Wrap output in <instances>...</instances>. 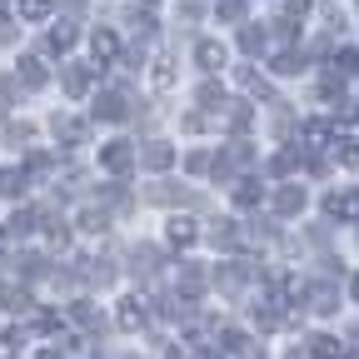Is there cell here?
Listing matches in <instances>:
<instances>
[{
  "label": "cell",
  "instance_id": "cell-20",
  "mask_svg": "<svg viewBox=\"0 0 359 359\" xmlns=\"http://www.w3.org/2000/svg\"><path fill=\"white\" fill-rule=\"evenodd\" d=\"M180 285H185V294H200V285H205V269L185 264V269H180Z\"/></svg>",
  "mask_w": 359,
  "mask_h": 359
},
{
  "label": "cell",
  "instance_id": "cell-34",
  "mask_svg": "<svg viewBox=\"0 0 359 359\" xmlns=\"http://www.w3.org/2000/svg\"><path fill=\"white\" fill-rule=\"evenodd\" d=\"M285 11H290L294 20H304V11H309V0H290V6H285Z\"/></svg>",
  "mask_w": 359,
  "mask_h": 359
},
{
  "label": "cell",
  "instance_id": "cell-25",
  "mask_svg": "<svg viewBox=\"0 0 359 359\" xmlns=\"http://www.w3.org/2000/svg\"><path fill=\"white\" fill-rule=\"evenodd\" d=\"M354 70H359V55L354 50H339L334 55V75H354Z\"/></svg>",
  "mask_w": 359,
  "mask_h": 359
},
{
  "label": "cell",
  "instance_id": "cell-35",
  "mask_svg": "<svg viewBox=\"0 0 359 359\" xmlns=\"http://www.w3.org/2000/svg\"><path fill=\"white\" fill-rule=\"evenodd\" d=\"M40 359H65V349H45V354H40Z\"/></svg>",
  "mask_w": 359,
  "mask_h": 359
},
{
  "label": "cell",
  "instance_id": "cell-8",
  "mask_svg": "<svg viewBox=\"0 0 359 359\" xmlns=\"http://www.w3.org/2000/svg\"><path fill=\"white\" fill-rule=\"evenodd\" d=\"M339 354H344V344L334 334H314L309 339V359H339Z\"/></svg>",
  "mask_w": 359,
  "mask_h": 359
},
{
  "label": "cell",
  "instance_id": "cell-10",
  "mask_svg": "<svg viewBox=\"0 0 359 359\" xmlns=\"http://www.w3.org/2000/svg\"><path fill=\"white\" fill-rule=\"evenodd\" d=\"M65 95H75V100L90 95V70H85V65H70V70H65Z\"/></svg>",
  "mask_w": 359,
  "mask_h": 359
},
{
  "label": "cell",
  "instance_id": "cell-14",
  "mask_svg": "<svg viewBox=\"0 0 359 359\" xmlns=\"http://www.w3.org/2000/svg\"><path fill=\"white\" fill-rule=\"evenodd\" d=\"M20 80H25V90H40V85H45V65H40L35 55H25V60H20Z\"/></svg>",
  "mask_w": 359,
  "mask_h": 359
},
{
  "label": "cell",
  "instance_id": "cell-4",
  "mask_svg": "<svg viewBox=\"0 0 359 359\" xmlns=\"http://www.w3.org/2000/svg\"><path fill=\"white\" fill-rule=\"evenodd\" d=\"M325 210H330L334 219H359V190H354V195H330Z\"/></svg>",
  "mask_w": 359,
  "mask_h": 359
},
{
  "label": "cell",
  "instance_id": "cell-12",
  "mask_svg": "<svg viewBox=\"0 0 359 359\" xmlns=\"http://www.w3.org/2000/svg\"><path fill=\"white\" fill-rule=\"evenodd\" d=\"M195 235H200L195 219H180V215L170 219V245H195Z\"/></svg>",
  "mask_w": 359,
  "mask_h": 359
},
{
  "label": "cell",
  "instance_id": "cell-37",
  "mask_svg": "<svg viewBox=\"0 0 359 359\" xmlns=\"http://www.w3.org/2000/svg\"><path fill=\"white\" fill-rule=\"evenodd\" d=\"M0 6H6V0H0Z\"/></svg>",
  "mask_w": 359,
  "mask_h": 359
},
{
  "label": "cell",
  "instance_id": "cell-33",
  "mask_svg": "<svg viewBox=\"0 0 359 359\" xmlns=\"http://www.w3.org/2000/svg\"><path fill=\"white\" fill-rule=\"evenodd\" d=\"M275 70H280V75H294V70H299V55H280Z\"/></svg>",
  "mask_w": 359,
  "mask_h": 359
},
{
  "label": "cell",
  "instance_id": "cell-13",
  "mask_svg": "<svg viewBox=\"0 0 359 359\" xmlns=\"http://www.w3.org/2000/svg\"><path fill=\"white\" fill-rule=\"evenodd\" d=\"M0 299H6V309H30V290L25 285H0Z\"/></svg>",
  "mask_w": 359,
  "mask_h": 359
},
{
  "label": "cell",
  "instance_id": "cell-7",
  "mask_svg": "<svg viewBox=\"0 0 359 359\" xmlns=\"http://www.w3.org/2000/svg\"><path fill=\"white\" fill-rule=\"evenodd\" d=\"M55 140H65V145H85V125L70 120V115H55Z\"/></svg>",
  "mask_w": 359,
  "mask_h": 359
},
{
  "label": "cell",
  "instance_id": "cell-19",
  "mask_svg": "<svg viewBox=\"0 0 359 359\" xmlns=\"http://www.w3.org/2000/svg\"><path fill=\"white\" fill-rule=\"evenodd\" d=\"M259 200H264V190L255 185V180H245V185L235 190V205H245V210H250V205H259Z\"/></svg>",
  "mask_w": 359,
  "mask_h": 359
},
{
  "label": "cell",
  "instance_id": "cell-28",
  "mask_svg": "<svg viewBox=\"0 0 359 359\" xmlns=\"http://www.w3.org/2000/svg\"><path fill=\"white\" fill-rule=\"evenodd\" d=\"M80 230H90V235H100V230H105V215H95V210H85V215H80Z\"/></svg>",
  "mask_w": 359,
  "mask_h": 359
},
{
  "label": "cell",
  "instance_id": "cell-2",
  "mask_svg": "<svg viewBox=\"0 0 359 359\" xmlns=\"http://www.w3.org/2000/svg\"><path fill=\"white\" fill-rule=\"evenodd\" d=\"M90 50H95V65H110L120 55V35L115 30H95L90 35Z\"/></svg>",
  "mask_w": 359,
  "mask_h": 359
},
{
  "label": "cell",
  "instance_id": "cell-18",
  "mask_svg": "<svg viewBox=\"0 0 359 359\" xmlns=\"http://www.w3.org/2000/svg\"><path fill=\"white\" fill-rule=\"evenodd\" d=\"M50 15V0H20V20H45Z\"/></svg>",
  "mask_w": 359,
  "mask_h": 359
},
{
  "label": "cell",
  "instance_id": "cell-5",
  "mask_svg": "<svg viewBox=\"0 0 359 359\" xmlns=\"http://www.w3.org/2000/svg\"><path fill=\"white\" fill-rule=\"evenodd\" d=\"M145 320H150L145 299H125V304H120V330H140Z\"/></svg>",
  "mask_w": 359,
  "mask_h": 359
},
{
  "label": "cell",
  "instance_id": "cell-17",
  "mask_svg": "<svg viewBox=\"0 0 359 359\" xmlns=\"http://www.w3.org/2000/svg\"><path fill=\"white\" fill-rule=\"evenodd\" d=\"M70 45H75V25H65V20H60V25L50 30V50H70Z\"/></svg>",
  "mask_w": 359,
  "mask_h": 359
},
{
  "label": "cell",
  "instance_id": "cell-24",
  "mask_svg": "<svg viewBox=\"0 0 359 359\" xmlns=\"http://www.w3.org/2000/svg\"><path fill=\"white\" fill-rule=\"evenodd\" d=\"M70 314H75V325H85V330H100V314L90 309V304H75Z\"/></svg>",
  "mask_w": 359,
  "mask_h": 359
},
{
  "label": "cell",
  "instance_id": "cell-3",
  "mask_svg": "<svg viewBox=\"0 0 359 359\" xmlns=\"http://www.w3.org/2000/svg\"><path fill=\"white\" fill-rule=\"evenodd\" d=\"M195 60H200V70H224V45L219 40H200L195 45Z\"/></svg>",
  "mask_w": 359,
  "mask_h": 359
},
{
  "label": "cell",
  "instance_id": "cell-1",
  "mask_svg": "<svg viewBox=\"0 0 359 359\" xmlns=\"http://www.w3.org/2000/svg\"><path fill=\"white\" fill-rule=\"evenodd\" d=\"M100 165H105V170H110V175H125V170H130V165H135V150H130V145H125V140H110V145H105V150H100Z\"/></svg>",
  "mask_w": 359,
  "mask_h": 359
},
{
  "label": "cell",
  "instance_id": "cell-16",
  "mask_svg": "<svg viewBox=\"0 0 359 359\" xmlns=\"http://www.w3.org/2000/svg\"><path fill=\"white\" fill-rule=\"evenodd\" d=\"M219 344H224V354H230V359H245V354H250V339H245L240 330H224Z\"/></svg>",
  "mask_w": 359,
  "mask_h": 359
},
{
  "label": "cell",
  "instance_id": "cell-11",
  "mask_svg": "<svg viewBox=\"0 0 359 359\" xmlns=\"http://www.w3.org/2000/svg\"><path fill=\"white\" fill-rule=\"evenodd\" d=\"M309 299H314V309H320V314H334V309H339V290H334V285H314Z\"/></svg>",
  "mask_w": 359,
  "mask_h": 359
},
{
  "label": "cell",
  "instance_id": "cell-29",
  "mask_svg": "<svg viewBox=\"0 0 359 359\" xmlns=\"http://www.w3.org/2000/svg\"><path fill=\"white\" fill-rule=\"evenodd\" d=\"M219 15L224 20H240L245 15V0H219Z\"/></svg>",
  "mask_w": 359,
  "mask_h": 359
},
{
  "label": "cell",
  "instance_id": "cell-32",
  "mask_svg": "<svg viewBox=\"0 0 359 359\" xmlns=\"http://www.w3.org/2000/svg\"><path fill=\"white\" fill-rule=\"evenodd\" d=\"M155 85H160V90H170V85H175V70H170V65H165V60H160V65H155Z\"/></svg>",
  "mask_w": 359,
  "mask_h": 359
},
{
  "label": "cell",
  "instance_id": "cell-26",
  "mask_svg": "<svg viewBox=\"0 0 359 359\" xmlns=\"http://www.w3.org/2000/svg\"><path fill=\"white\" fill-rule=\"evenodd\" d=\"M15 354H20V334L6 330V334H0V359H15Z\"/></svg>",
  "mask_w": 359,
  "mask_h": 359
},
{
  "label": "cell",
  "instance_id": "cell-22",
  "mask_svg": "<svg viewBox=\"0 0 359 359\" xmlns=\"http://www.w3.org/2000/svg\"><path fill=\"white\" fill-rule=\"evenodd\" d=\"M304 140H309V150H320V145L330 140V125H325V120H314V125H304Z\"/></svg>",
  "mask_w": 359,
  "mask_h": 359
},
{
  "label": "cell",
  "instance_id": "cell-21",
  "mask_svg": "<svg viewBox=\"0 0 359 359\" xmlns=\"http://www.w3.org/2000/svg\"><path fill=\"white\" fill-rule=\"evenodd\" d=\"M170 160H175V150H170V145H150V150H145V165H150V170H165Z\"/></svg>",
  "mask_w": 359,
  "mask_h": 359
},
{
  "label": "cell",
  "instance_id": "cell-6",
  "mask_svg": "<svg viewBox=\"0 0 359 359\" xmlns=\"http://www.w3.org/2000/svg\"><path fill=\"white\" fill-rule=\"evenodd\" d=\"M125 115H130L125 110V95H115V90L95 100V120H125Z\"/></svg>",
  "mask_w": 359,
  "mask_h": 359
},
{
  "label": "cell",
  "instance_id": "cell-27",
  "mask_svg": "<svg viewBox=\"0 0 359 359\" xmlns=\"http://www.w3.org/2000/svg\"><path fill=\"white\" fill-rule=\"evenodd\" d=\"M240 45L255 55V50H264V30H255V25H245V35H240Z\"/></svg>",
  "mask_w": 359,
  "mask_h": 359
},
{
  "label": "cell",
  "instance_id": "cell-36",
  "mask_svg": "<svg viewBox=\"0 0 359 359\" xmlns=\"http://www.w3.org/2000/svg\"><path fill=\"white\" fill-rule=\"evenodd\" d=\"M0 120H6V110H0Z\"/></svg>",
  "mask_w": 359,
  "mask_h": 359
},
{
  "label": "cell",
  "instance_id": "cell-23",
  "mask_svg": "<svg viewBox=\"0 0 359 359\" xmlns=\"http://www.w3.org/2000/svg\"><path fill=\"white\" fill-rule=\"evenodd\" d=\"M35 219H40L35 210H15V219H11V230H15V235H30V230H35Z\"/></svg>",
  "mask_w": 359,
  "mask_h": 359
},
{
  "label": "cell",
  "instance_id": "cell-30",
  "mask_svg": "<svg viewBox=\"0 0 359 359\" xmlns=\"http://www.w3.org/2000/svg\"><path fill=\"white\" fill-rule=\"evenodd\" d=\"M334 150H339V160H344V165H359V145H354V140H339Z\"/></svg>",
  "mask_w": 359,
  "mask_h": 359
},
{
  "label": "cell",
  "instance_id": "cell-9",
  "mask_svg": "<svg viewBox=\"0 0 359 359\" xmlns=\"http://www.w3.org/2000/svg\"><path fill=\"white\" fill-rule=\"evenodd\" d=\"M25 185H30V175H25V170H0V195L20 200V195H25Z\"/></svg>",
  "mask_w": 359,
  "mask_h": 359
},
{
  "label": "cell",
  "instance_id": "cell-15",
  "mask_svg": "<svg viewBox=\"0 0 359 359\" xmlns=\"http://www.w3.org/2000/svg\"><path fill=\"white\" fill-rule=\"evenodd\" d=\"M299 205H304V190H299V185H285V190L275 195V210H280V215H294Z\"/></svg>",
  "mask_w": 359,
  "mask_h": 359
},
{
  "label": "cell",
  "instance_id": "cell-31",
  "mask_svg": "<svg viewBox=\"0 0 359 359\" xmlns=\"http://www.w3.org/2000/svg\"><path fill=\"white\" fill-rule=\"evenodd\" d=\"M6 135H11V145H30V135H35V130H30V125H11Z\"/></svg>",
  "mask_w": 359,
  "mask_h": 359
}]
</instances>
